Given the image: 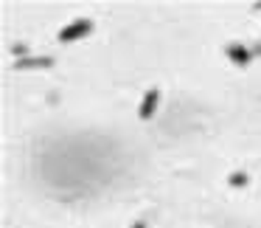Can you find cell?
I'll return each mask as SVG.
<instances>
[{
	"label": "cell",
	"mask_w": 261,
	"mask_h": 228,
	"mask_svg": "<svg viewBox=\"0 0 261 228\" xmlns=\"http://www.w3.org/2000/svg\"><path fill=\"white\" fill-rule=\"evenodd\" d=\"M12 54H14L17 59H25V57H29V45H23V42H17V45H12Z\"/></svg>",
	"instance_id": "cell-6"
},
{
	"label": "cell",
	"mask_w": 261,
	"mask_h": 228,
	"mask_svg": "<svg viewBox=\"0 0 261 228\" xmlns=\"http://www.w3.org/2000/svg\"><path fill=\"white\" fill-rule=\"evenodd\" d=\"M132 228H146V222H143V220H138V222H132Z\"/></svg>",
	"instance_id": "cell-7"
},
{
	"label": "cell",
	"mask_w": 261,
	"mask_h": 228,
	"mask_svg": "<svg viewBox=\"0 0 261 228\" xmlns=\"http://www.w3.org/2000/svg\"><path fill=\"white\" fill-rule=\"evenodd\" d=\"M17 71H29V68H54V59L51 57H25L14 62Z\"/></svg>",
	"instance_id": "cell-4"
},
{
	"label": "cell",
	"mask_w": 261,
	"mask_h": 228,
	"mask_svg": "<svg viewBox=\"0 0 261 228\" xmlns=\"http://www.w3.org/2000/svg\"><path fill=\"white\" fill-rule=\"evenodd\" d=\"M227 183H230V186H236V189H244L250 183V177L244 175V172H233V175L227 177Z\"/></svg>",
	"instance_id": "cell-5"
},
{
	"label": "cell",
	"mask_w": 261,
	"mask_h": 228,
	"mask_svg": "<svg viewBox=\"0 0 261 228\" xmlns=\"http://www.w3.org/2000/svg\"><path fill=\"white\" fill-rule=\"evenodd\" d=\"M225 54L233 59V62L239 65V68H247L250 65V59H253V51H247L244 45H239V42H230V45L225 48Z\"/></svg>",
	"instance_id": "cell-2"
},
{
	"label": "cell",
	"mask_w": 261,
	"mask_h": 228,
	"mask_svg": "<svg viewBox=\"0 0 261 228\" xmlns=\"http://www.w3.org/2000/svg\"><path fill=\"white\" fill-rule=\"evenodd\" d=\"M158 102H160V90H158V87H152V90L143 96L138 116H141V119H152V116H154V107H158Z\"/></svg>",
	"instance_id": "cell-3"
},
{
	"label": "cell",
	"mask_w": 261,
	"mask_h": 228,
	"mask_svg": "<svg viewBox=\"0 0 261 228\" xmlns=\"http://www.w3.org/2000/svg\"><path fill=\"white\" fill-rule=\"evenodd\" d=\"M93 31V20H76V23L65 26L62 31H59V42H73V40H82V37H87Z\"/></svg>",
	"instance_id": "cell-1"
}]
</instances>
